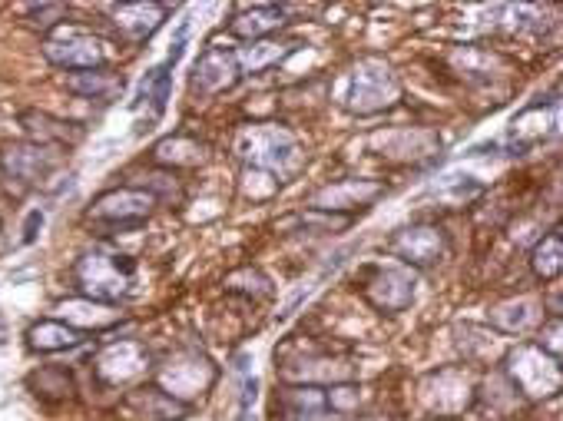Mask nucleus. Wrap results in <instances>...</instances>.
Returning <instances> with one entry per match:
<instances>
[{
    "mask_svg": "<svg viewBox=\"0 0 563 421\" xmlns=\"http://www.w3.org/2000/svg\"><path fill=\"white\" fill-rule=\"evenodd\" d=\"M153 166L166 173H179V170H199L209 160V146L193 133H169L163 136L153 153H150Z\"/></svg>",
    "mask_w": 563,
    "mask_h": 421,
    "instance_id": "4be33fe9",
    "label": "nucleus"
},
{
    "mask_svg": "<svg viewBox=\"0 0 563 421\" xmlns=\"http://www.w3.org/2000/svg\"><path fill=\"white\" fill-rule=\"evenodd\" d=\"M352 421H391V418H385V415H358Z\"/></svg>",
    "mask_w": 563,
    "mask_h": 421,
    "instance_id": "4c0bfd02",
    "label": "nucleus"
},
{
    "mask_svg": "<svg viewBox=\"0 0 563 421\" xmlns=\"http://www.w3.org/2000/svg\"><path fill=\"white\" fill-rule=\"evenodd\" d=\"M451 63H454V70H458L461 77H467V80H491L494 67H497V63H504V60L497 54H487V50L454 47L451 50Z\"/></svg>",
    "mask_w": 563,
    "mask_h": 421,
    "instance_id": "2f4dec72",
    "label": "nucleus"
},
{
    "mask_svg": "<svg viewBox=\"0 0 563 421\" xmlns=\"http://www.w3.org/2000/svg\"><path fill=\"white\" fill-rule=\"evenodd\" d=\"M385 193H388V186L381 180H358V176H352V180H338V183H328L322 189H315V193L308 196V209L355 219L358 209L375 206Z\"/></svg>",
    "mask_w": 563,
    "mask_h": 421,
    "instance_id": "ddd939ff",
    "label": "nucleus"
},
{
    "mask_svg": "<svg viewBox=\"0 0 563 421\" xmlns=\"http://www.w3.org/2000/svg\"><path fill=\"white\" fill-rule=\"evenodd\" d=\"M222 289L229 292V296H239V299H249V302H265L275 296V286L272 279L265 276L259 266H239L232 269L226 279H222Z\"/></svg>",
    "mask_w": 563,
    "mask_h": 421,
    "instance_id": "c756f323",
    "label": "nucleus"
},
{
    "mask_svg": "<svg viewBox=\"0 0 563 421\" xmlns=\"http://www.w3.org/2000/svg\"><path fill=\"white\" fill-rule=\"evenodd\" d=\"M27 388L34 392V398H40V402H47V405L70 402L73 392H77L73 372L67 365H44V368H37V372H30Z\"/></svg>",
    "mask_w": 563,
    "mask_h": 421,
    "instance_id": "bb28decb",
    "label": "nucleus"
},
{
    "mask_svg": "<svg viewBox=\"0 0 563 421\" xmlns=\"http://www.w3.org/2000/svg\"><path fill=\"white\" fill-rule=\"evenodd\" d=\"M219 378V365L203 352H183L156 368V388L179 405H193Z\"/></svg>",
    "mask_w": 563,
    "mask_h": 421,
    "instance_id": "9d476101",
    "label": "nucleus"
},
{
    "mask_svg": "<svg viewBox=\"0 0 563 421\" xmlns=\"http://www.w3.org/2000/svg\"><path fill=\"white\" fill-rule=\"evenodd\" d=\"M501 372L524 402H550L563 388L560 362L540 352L534 342H520L514 349H507L501 359Z\"/></svg>",
    "mask_w": 563,
    "mask_h": 421,
    "instance_id": "20e7f679",
    "label": "nucleus"
},
{
    "mask_svg": "<svg viewBox=\"0 0 563 421\" xmlns=\"http://www.w3.org/2000/svg\"><path fill=\"white\" fill-rule=\"evenodd\" d=\"M355 289L361 292L371 309L381 315H401L411 309L414 296H418V272L401 266L395 259L385 262H368L358 269Z\"/></svg>",
    "mask_w": 563,
    "mask_h": 421,
    "instance_id": "39448f33",
    "label": "nucleus"
},
{
    "mask_svg": "<svg viewBox=\"0 0 563 421\" xmlns=\"http://www.w3.org/2000/svg\"><path fill=\"white\" fill-rule=\"evenodd\" d=\"M448 249H451L448 233H444V226H438V223H411V226H401V229H395V233H391V239H388L391 259L401 262V266L414 269V272L434 269L444 256H448Z\"/></svg>",
    "mask_w": 563,
    "mask_h": 421,
    "instance_id": "9b49d317",
    "label": "nucleus"
},
{
    "mask_svg": "<svg viewBox=\"0 0 563 421\" xmlns=\"http://www.w3.org/2000/svg\"><path fill=\"white\" fill-rule=\"evenodd\" d=\"M279 378L285 385L328 388V385L355 382V365L342 359V355H332V352H308L289 365H279Z\"/></svg>",
    "mask_w": 563,
    "mask_h": 421,
    "instance_id": "4468645a",
    "label": "nucleus"
},
{
    "mask_svg": "<svg viewBox=\"0 0 563 421\" xmlns=\"http://www.w3.org/2000/svg\"><path fill=\"white\" fill-rule=\"evenodd\" d=\"M547 319L544 305H540L537 296H517L507 302H497L491 312H487V325L497 335H527L537 332L540 322Z\"/></svg>",
    "mask_w": 563,
    "mask_h": 421,
    "instance_id": "412c9836",
    "label": "nucleus"
},
{
    "mask_svg": "<svg viewBox=\"0 0 563 421\" xmlns=\"http://www.w3.org/2000/svg\"><path fill=\"white\" fill-rule=\"evenodd\" d=\"M153 372V355L143 342L136 339H120L103 345L93 359V375L110 388H126L133 382H140Z\"/></svg>",
    "mask_w": 563,
    "mask_h": 421,
    "instance_id": "f8f14e48",
    "label": "nucleus"
},
{
    "mask_svg": "<svg viewBox=\"0 0 563 421\" xmlns=\"http://www.w3.org/2000/svg\"><path fill=\"white\" fill-rule=\"evenodd\" d=\"M123 408L136 421H186L189 415V405L173 402V398L166 392H159L156 385L133 388V392L123 398Z\"/></svg>",
    "mask_w": 563,
    "mask_h": 421,
    "instance_id": "5701e85b",
    "label": "nucleus"
},
{
    "mask_svg": "<svg viewBox=\"0 0 563 421\" xmlns=\"http://www.w3.org/2000/svg\"><path fill=\"white\" fill-rule=\"evenodd\" d=\"M44 226V213L40 209H34V213L27 216V223H24V246H30V242L37 239V229Z\"/></svg>",
    "mask_w": 563,
    "mask_h": 421,
    "instance_id": "e433bc0d",
    "label": "nucleus"
},
{
    "mask_svg": "<svg viewBox=\"0 0 563 421\" xmlns=\"http://www.w3.org/2000/svg\"><path fill=\"white\" fill-rule=\"evenodd\" d=\"M70 17V7L67 4H30L24 10V20L34 30H40V34H50V30H57L60 24H67Z\"/></svg>",
    "mask_w": 563,
    "mask_h": 421,
    "instance_id": "72a5a7b5",
    "label": "nucleus"
},
{
    "mask_svg": "<svg viewBox=\"0 0 563 421\" xmlns=\"http://www.w3.org/2000/svg\"><path fill=\"white\" fill-rule=\"evenodd\" d=\"M169 70H173L169 63H159V67H153L150 73H146V77L140 80V90H136V100L130 103L133 110L150 107L153 117H163L169 93H173V73Z\"/></svg>",
    "mask_w": 563,
    "mask_h": 421,
    "instance_id": "c85d7f7f",
    "label": "nucleus"
},
{
    "mask_svg": "<svg viewBox=\"0 0 563 421\" xmlns=\"http://www.w3.org/2000/svg\"><path fill=\"white\" fill-rule=\"evenodd\" d=\"M534 345L540 352H547L550 359H563V319L557 315H547L544 322H540V329L534 332Z\"/></svg>",
    "mask_w": 563,
    "mask_h": 421,
    "instance_id": "c9c22d12",
    "label": "nucleus"
},
{
    "mask_svg": "<svg viewBox=\"0 0 563 421\" xmlns=\"http://www.w3.org/2000/svg\"><path fill=\"white\" fill-rule=\"evenodd\" d=\"M236 156L242 166L272 173L279 183H289L305 166V150L289 126L282 123H246L236 133Z\"/></svg>",
    "mask_w": 563,
    "mask_h": 421,
    "instance_id": "f257e3e1",
    "label": "nucleus"
},
{
    "mask_svg": "<svg viewBox=\"0 0 563 421\" xmlns=\"http://www.w3.org/2000/svg\"><path fill=\"white\" fill-rule=\"evenodd\" d=\"M279 402H282L285 421H338V415L325 402V388L285 385Z\"/></svg>",
    "mask_w": 563,
    "mask_h": 421,
    "instance_id": "b1692460",
    "label": "nucleus"
},
{
    "mask_svg": "<svg viewBox=\"0 0 563 421\" xmlns=\"http://www.w3.org/2000/svg\"><path fill=\"white\" fill-rule=\"evenodd\" d=\"M67 90L73 93V97L80 100H100V103H110L123 93L126 80L123 73H116L110 67L103 70H80V73H67Z\"/></svg>",
    "mask_w": 563,
    "mask_h": 421,
    "instance_id": "a878e982",
    "label": "nucleus"
},
{
    "mask_svg": "<svg viewBox=\"0 0 563 421\" xmlns=\"http://www.w3.org/2000/svg\"><path fill=\"white\" fill-rule=\"evenodd\" d=\"M60 163L63 150H53V146H40L30 140H10L0 146V176L17 193H27V189L47 183Z\"/></svg>",
    "mask_w": 563,
    "mask_h": 421,
    "instance_id": "1a4fd4ad",
    "label": "nucleus"
},
{
    "mask_svg": "<svg viewBox=\"0 0 563 421\" xmlns=\"http://www.w3.org/2000/svg\"><path fill=\"white\" fill-rule=\"evenodd\" d=\"M242 196L249 199V203H269V199L279 193L282 183L275 180L272 173H265V170H252V166H242Z\"/></svg>",
    "mask_w": 563,
    "mask_h": 421,
    "instance_id": "473e14b6",
    "label": "nucleus"
},
{
    "mask_svg": "<svg viewBox=\"0 0 563 421\" xmlns=\"http://www.w3.org/2000/svg\"><path fill=\"white\" fill-rule=\"evenodd\" d=\"M560 269H563V236L560 229H554V233L540 236L537 246L530 249V272L540 282H557Z\"/></svg>",
    "mask_w": 563,
    "mask_h": 421,
    "instance_id": "7c9ffc66",
    "label": "nucleus"
},
{
    "mask_svg": "<svg viewBox=\"0 0 563 421\" xmlns=\"http://www.w3.org/2000/svg\"><path fill=\"white\" fill-rule=\"evenodd\" d=\"M44 57L53 63V67L67 70V73H80V70H103L110 67V40H103L100 34H93V30L73 24H60L57 30H50L44 37Z\"/></svg>",
    "mask_w": 563,
    "mask_h": 421,
    "instance_id": "6e6552de",
    "label": "nucleus"
},
{
    "mask_svg": "<svg viewBox=\"0 0 563 421\" xmlns=\"http://www.w3.org/2000/svg\"><path fill=\"white\" fill-rule=\"evenodd\" d=\"M401 100V80L385 57H361L342 90V107L352 117H378Z\"/></svg>",
    "mask_w": 563,
    "mask_h": 421,
    "instance_id": "7ed1b4c3",
    "label": "nucleus"
},
{
    "mask_svg": "<svg viewBox=\"0 0 563 421\" xmlns=\"http://www.w3.org/2000/svg\"><path fill=\"white\" fill-rule=\"evenodd\" d=\"M77 296L106 302V305H120L126 296H133L136 286V259L130 252H120L113 246H93L90 252L73 262L70 269Z\"/></svg>",
    "mask_w": 563,
    "mask_h": 421,
    "instance_id": "f03ea898",
    "label": "nucleus"
},
{
    "mask_svg": "<svg viewBox=\"0 0 563 421\" xmlns=\"http://www.w3.org/2000/svg\"><path fill=\"white\" fill-rule=\"evenodd\" d=\"M156 196L146 189L126 183L116 189H106L87 209V219L100 229V236H116V233H136L153 219L156 213Z\"/></svg>",
    "mask_w": 563,
    "mask_h": 421,
    "instance_id": "423d86ee",
    "label": "nucleus"
},
{
    "mask_svg": "<svg viewBox=\"0 0 563 421\" xmlns=\"http://www.w3.org/2000/svg\"><path fill=\"white\" fill-rule=\"evenodd\" d=\"M53 319L70 325V329H77L83 335H90V332H106V329H113V325H120L123 312H120V305H106V302L73 296V299H63L53 305Z\"/></svg>",
    "mask_w": 563,
    "mask_h": 421,
    "instance_id": "6ab92c4d",
    "label": "nucleus"
},
{
    "mask_svg": "<svg viewBox=\"0 0 563 421\" xmlns=\"http://www.w3.org/2000/svg\"><path fill=\"white\" fill-rule=\"evenodd\" d=\"M325 402L328 408L342 418V415H355L361 405V388L358 382H342V385H328L325 388Z\"/></svg>",
    "mask_w": 563,
    "mask_h": 421,
    "instance_id": "f704fd0d",
    "label": "nucleus"
},
{
    "mask_svg": "<svg viewBox=\"0 0 563 421\" xmlns=\"http://www.w3.org/2000/svg\"><path fill=\"white\" fill-rule=\"evenodd\" d=\"M285 24H289V10L285 7L252 4V7H239L226 20V34L242 40V44H256V40H269L275 34H282Z\"/></svg>",
    "mask_w": 563,
    "mask_h": 421,
    "instance_id": "a211bd4d",
    "label": "nucleus"
},
{
    "mask_svg": "<svg viewBox=\"0 0 563 421\" xmlns=\"http://www.w3.org/2000/svg\"><path fill=\"white\" fill-rule=\"evenodd\" d=\"M27 349L34 355H57V352H70V349H80L83 342L90 339V335H83L77 329H70V325H63L57 319H40L27 329Z\"/></svg>",
    "mask_w": 563,
    "mask_h": 421,
    "instance_id": "393cba45",
    "label": "nucleus"
},
{
    "mask_svg": "<svg viewBox=\"0 0 563 421\" xmlns=\"http://www.w3.org/2000/svg\"><path fill=\"white\" fill-rule=\"evenodd\" d=\"M368 146L388 163H414V160H424V156L438 153L441 140H438V133L424 130V126H395V130L371 133Z\"/></svg>",
    "mask_w": 563,
    "mask_h": 421,
    "instance_id": "2eb2a0df",
    "label": "nucleus"
},
{
    "mask_svg": "<svg viewBox=\"0 0 563 421\" xmlns=\"http://www.w3.org/2000/svg\"><path fill=\"white\" fill-rule=\"evenodd\" d=\"M242 80V70L236 63V54L226 47H209L196 57L193 73H189V90L193 97H219V93L232 90Z\"/></svg>",
    "mask_w": 563,
    "mask_h": 421,
    "instance_id": "dca6fc26",
    "label": "nucleus"
},
{
    "mask_svg": "<svg viewBox=\"0 0 563 421\" xmlns=\"http://www.w3.org/2000/svg\"><path fill=\"white\" fill-rule=\"evenodd\" d=\"M292 50L295 47L285 44V40L269 37V40H256V44H242L239 50H232V54H236L242 77H246V73H265L269 67H275V63H282Z\"/></svg>",
    "mask_w": 563,
    "mask_h": 421,
    "instance_id": "cd10ccee",
    "label": "nucleus"
},
{
    "mask_svg": "<svg viewBox=\"0 0 563 421\" xmlns=\"http://www.w3.org/2000/svg\"><path fill=\"white\" fill-rule=\"evenodd\" d=\"M418 398L434 421H454L477 405V375L467 365L434 368L418 382Z\"/></svg>",
    "mask_w": 563,
    "mask_h": 421,
    "instance_id": "0eeeda50",
    "label": "nucleus"
},
{
    "mask_svg": "<svg viewBox=\"0 0 563 421\" xmlns=\"http://www.w3.org/2000/svg\"><path fill=\"white\" fill-rule=\"evenodd\" d=\"M169 14H173V7L156 4V0H146V4H113L110 24L123 44H146L166 24Z\"/></svg>",
    "mask_w": 563,
    "mask_h": 421,
    "instance_id": "f3484780",
    "label": "nucleus"
},
{
    "mask_svg": "<svg viewBox=\"0 0 563 421\" xmlns=\"http://www.w3.org/2000/svg\"><path fill=\"white\" fill-rule=\"evenodd\" d=\"M20 130L27 133L30 143L53 146V150H73L83 140V126L73 120H60L47 110H20L17 113Z\"/></svg>",
    "mask_w": 563,
    "mask_h": 421,
    "instance_id": "aec40b11",
    "label": "nucleus"
}]
</instances>
